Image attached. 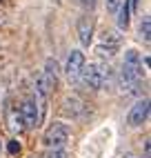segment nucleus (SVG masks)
I'll list each match as a JSON object with an SVG mask.
<instances>
[{
    "mask_svg": "<svg viewBox=\"0 0 151 158\" xmlns=\"http://www.w3.org/2000/svg\"><path fill=\"white\" fill-rule=\"evenodd\" d=\"M78 38H80V45L82 47H89L91 40H93V20L89 16H82L78 20Z\"/></svg>",
    "mask_w": 151,
    "mask_h": 158,
    "instance_id": "obj_8",
    "label": "nucleus"
},
{
    "mask_svg": "<svg viewBox=\"0 0 151 158\" xmlns=\"http://www.w3.org/2000/svg\"><path fill=\"white\" fill-rule=\"evenodd\" d=\"M151 156V145H149V140H145V158H149Z\"/></svg>",
    "mask_w": 151,
    "mask_h": 158,
    "instance_id": "obj_18",
    "label": "nucleus"
},
{
    "mask_svg": "<svg viewBox=\"0 0 151 158\" xmlns=\"http://www.w3.org/2000/svg\"><path fill=\"white\" fill-rule=\"evenodd\" d=\"M0 149H2V143H0Z\"/></svg>",
    "mask_w": 151,
    "mask_h": 158,
    "instance_id": "obj_21",
    "label": "nucleus"
},
{
    "mask_svg": "<svg viewBox=\"0 0 151 158\" xmlns=\"http://www.w3.org/2000/svg\"><path fill=\"white\" fill-rule=\"evenodd\" d=\"M80 5L84 9H96V5H98V0H80Z\"/></svg>",
    "mask_w": 151,
    "mask_h": 158,
    "instance_id": "obj_17",
    "label": "nucleus"
},
{
    "mask_svg": "<svg viewBox=\"0 0 151 158\" xmlns=\"http://www.w3.org/2000/svg\"><path fill=\"white\" fill-rule=\"evenodd\" d=\"M147 118H149V98L138 100L127 114V123H129V127H133V129L142 127V125L147 123Z\"/></svg>",
    "mask_w": 151,
    "mask_h": 158,
    "instance_id": "obj_7",
    "label": "nucleus"
},
{
    "mask_svg": "<svg viewBox=\"0 0 151 158\" xmlns=\"http://www.w3.org/2000/svg\"><path fill=\"white\" fill-rule=\"evenodd\" d=\"M111 69L107 67V65H102V62H89V65H84V69H82V80H84V85H87L89 89H93V91H100L104 85H107V80H109V73Z\"/></svg>",
    "mask_w": 151,
    "mask_h": 158,
    "instance_id": "obj_2",
    "label": "nucleus"
},
{
    "mask_svg": "<svg viewBox=\"0 0 151 158\" xmlns=\"http://www.w3.org/2000/svg\"><path fill=\"white\" fill-rule=\"evenodd\" d=\"M87 65V60H84V54L80 49H73L69 51L67 56V65H64V73H67V80L69 82H78L80 76H82V69Z\"/></svg>",
    "mask_w": 151,
    "mask_h": 158,
    "instance_id": "obj_4",
    "label": "nucleus"
},
{
    "mask_svg": "<svg viewBox=\"0 0 151 158\" xmlns=\"http://www.w3.org/2000/svg\"><path fill=\"white\" fill-rule=\"evenodd\" d=\"M129 9L136 11V9H138V0H129Z\"/></svg>",
    "mask_w": 151,
    "mask_h": 158,
    "instance_id": "obj_19",
    "label": "nucleus"
},
{
    "mask_svg": "<svg viewBox=\"0 0 151 158\" xmlns=\"http://www.w3.org/2000/svg\"><path fill=\"white\" fill-rule=\"evenodd\" d=\"M118 49H120V38H118V34L116 31H104V38H102V43L96 47V54L102 60H111L118 54Z\"/></svg>",
    "mask_w": 151,
    "mask_h": 158,
    "instance_id": "obj_6",
    "label": "nucleus"
},
{
    "mask_svg": "<svg viewBox=\"0 0 151 158\" xmlns=\"http://www.w3.org/2000/svg\"><path fill=\"white\" fill-rule=\"evenodd\" d=\"M138 34H140V40H145V43L149 45V40H151V20H149V16H145L142 20H140Z\"/></svg>",
    "mask_w": 151,
    "mask_h": 158,
    "instance_id": "obj_13",
    "label": "nucleus"
},
{
    "mask_svg": "<svg viewBox=\"0 0 151 158\" xmlns=\"http://www.w3.org/2000/svg\"><path fill=\"white\" fill-rule=\"evenodd\" d=\"M116 16H118V27H120V29H127V27H129V16H131L129 0H122V5H120V9L116 11Z\"/></svg>",
    "mask_w": 151,
    "mask_h": 158,
    "instance_id": "obj_11",
    "label": "nucleus"
},
{
    "mask_svg": "<svg viewBox=\"0 0 151 158\" xmlns=\"http://www.w3.org/2000/svg\"><path fill=\"white\" fill-rule=\"evenodd\" d=\"M62 111L69 114V116H80V114L84 111V102H82L80 98L71 96V98H67V100L62 102Z\"/></svg>",
    "mask_w": 151,
    "mask_h": 158,
    "instance_id": "obj_10",
    "label": "nucleus"
},
{
    "mask_svg": "<svg viewBox=\"0 0 151 158\" xmlns=\"http://www.w3.org/2000/svg\"><path fill=\"white\" fill-rule=\"evenodd\" d=\"M7 149H9V154H11V156L20 154V143H18V140H9V145H7Z\"/></svg>",
    "mask_w": 151,
    "mask_h": 158,
    "instance_id": "obj_16",
    "label": "nucleus"
},
{
    "mask_svg": "<svg viewBox=\"0 0 151 158\" xmlns=\"http://www.w3.org/2000/svg\"><path fill=\"white\" fill-rule=\"evenodd\" d=\"M104 5H107V11L116 16V11H118L120 5H122V0H104Z\"/></svg>",
    "mask_w": 151,
    "mask_h": 158,
    "instance_id": "obj_14",
    "label": "nucleus"
},
{
    "mask_svg": "<svg viewBox=\"0 0 151 158\" xmlns=\"http://www.w3.org/2000/svg\"><path fill=\"white\" fill-rule=\"evenodd\" d=\"M42 76L47 78V82H49L51 89L58 85V62L53 60V58H49V60L45 62V71H42Z\"/></svg>",
    "mask_w": 151,
    "mask_h": 158,
    "instance_id": "obj_9",
    "label": "nucleus"
},
{
    "mask_svg": "<svg viewBox=\"0 0 151 158\" xmlns=\"http://www.w3.org/2000/svg\"><path fill=\"white\" fill-rule=\"evenodd\" d=\"M142 58L136 49H129L124 54V60H122V69H120V87L122 91L127 94H133L142 80Z\"/></svg>",
    "mask_w": 151,
    "mask_h": 158,
    "instance_id": "obj_1",
    "label": "nucleus"
},
{
    "mask_svg": "<svg viewBox=\"0 0 151 158\" xmlns=\"http://www.w3.org/2000/svg\"><path fill=\"white\" fill-rule=\"evenodd\" d=\"M122 158H138V156H136V154H124Z\"/></svg>",
    "mask_w": 151,
    "mask_h": 158,
    "instance_id": "obj_20",
    "label": "nucleus"
},
{
    "mask_svg": "<svg viewBox=\"0 0 151 158\" xmlns=\"http://www.w3.org/2000/svg\"><path fill=\"white\" fill-rule=\"evenodd\" d=\"M9 129L14 134H20L25 129V123H22V116H20L18 109H9Z\"/></svg>",
    "mask_w": 151,
    "mask_h": 158,
    "instance_id": "obj_12",
    "label": "nucleus"
},
{
    "mask_svg": "<svg viewBox=\"0 0 151 158\" xmlns=\"http://www.w3.org/2000/svg\"><path fill=\"white\" fill-rule=\"evenodd\" d=\"M69 136H71V131L64 123H51L45 136H42V145L47 149H60V147H67Z\"/></svg>",
    "mask_w": 151,
    "mask_h": 158,
    "instance_id": "obj_3",
    "label": "nucleus"
},
{
    "mask_svg": "<svg viewBox=\"0 0 151 158\" xmlns=\"http://www.w3.org/2000/svg\"><path fill=\"white\" fill-rule=\"evenodd\" d=\"M49 158H69V154H67L64 147H60V149H51L49 152Z\"/></svg>",
    "mask_w": 151,
    "mask_h": 158,
    "instance_id": "obj_15",
    "label": "nucleus"
},
{
    "mask_svg": "<svg viewBox=\"0 0 151 158\" xmlns=\"http://www.w3.org/2000/svg\"><path fill=\"white\" fill-rule=\"evenodd\" d=\"M18 111H20V116H22L25 129H36L40 125V111H38V102H36L34 96H27Z\"/></svg>",
    "mask_w": 151,
    "mask_h": 158,
    "instance_id": "obj_5",
    "label": "nucleus"
}]
</instances>
